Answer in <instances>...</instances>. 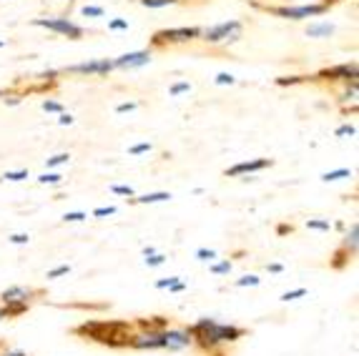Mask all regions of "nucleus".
Instances as JSON below:
<instances>
[{
  "mask_svg": "<svg viewBox=\"0 0 359 356\" xmlns=\"http://www.w3.org/2000/svg\"><path fill=\"white\" fill-rule=\"evenodd\" d=\"M186 329L191 334L194 344L201 346L204 351H216L222 344H233V341L244 338L246 334V329L233 327V324H219V321L209 319V316L198 319L196 324H191V327Z\"/></svg>",
  "mask_w": 359,
  "mask_h": 356,
  "instance_id": "nucleus-1",
  "label": "nucleus"
},
{
  "mask_svg": "<svg viewBox=\"0 0 359 356\" xmlns=\"http://www.w3.org/2000/svg\"><path fill=\"white\" fill-rule=\"evenodd\" d=\"M73 334L90 338L96 344L111 346V349H128V338L133 336V327L128 321H83L81 327L73 329Z\"/></svg>",
  "mask_w": 359,
  "mask_h": 356,
  "instance_id": "nucleus-2",
  "label": "nucleus"
},
{
  "mask_svg": "<svg viewBox=\"0 0 359 356\" xmlns=\"http://www.w3.org/2000/svg\"><path fill=\"white\" fill-rule=\"evenodd\" d=\"M269 15L284 20H306V18H322L330 13L324 3H309V6H262Z\"/></svg>",
  "mask_w": 359,
  "mask_h": 356,
  "instance_id": "nucleus-3",
  "label": "nucleus"
},
{
  "mask_svg": "<svg viewBox=\"0 0 359 356\" xmlns=\"http://www.w3.org/2000/svg\"><path fill=\"white\" fill-rule=\"evenodd\" d=\"M244 36V23L241 20H224L211 28H201V41L209 46H222V43H236Z\"/></svg>",
  "mask_w": 359,
  "mask_h": 356,
  "instance_id": "nucleus-4",
  "label": "nucleus"
},
{
  "mask_svg": "<svg viewBox=\"0 0 359 356\" xmlns=\"http://www.w3.org/2000/svg\"><path fill=\"white\" fill-rule=\"evenodd\" d=\"M201 38V28L196 25H181V28H163L156 30L151 38V48H163V46H179V43H191Z\"/></svg>",
  "mask_w": 359,
  "mask_h": 356,
  "instance_id": "nucleus-5",
  "label": "nucleus"
},
{
  "mask_svg": "<svg viewBox=\"0 0 359 356\" xmlns=\"http://www.w3.org/2000/svg\"><path fill=\"white\" fill-rule=\"evenodd\" d=\"M36 296H43L41 289H28V286H8L6 291H0V309H11V306H25L30 309V303L36 301Z\"/></svg>",
  "mask_w": 359,
  "mask_h": 356,
  "instance_id": "nucleus-6",
  "label": "nucleus"
},
{
  "mask_svg": "<svg viewBox=\"0 0 359 356\" xmlns=\"http://www.w3.org/2000/svg\"><path fill=\"white\" fill-rule=\"evenodd\" d=\"M33 25H36V28L50 30V33H58V36L68 38V41H81V38L86 36V30L68 18H36Z\"/></svg>",
  "mask_w": 359,
  "mask_h": 356,
  "instance_id": "nucleus-7",
  "label": "nucleus"
},
{
  "mask_svg": "<svg viewBox=\"0 0 359 356\" xmlns=\"http://www.w3.org/2000/svg\"><path fill=\"white\" fill-rule=\"evenodd\" d=\"M359 76L357 63H341V66H332L319 71L317 76H309V81H327V83H354Z\"/></svg>",
  "mask_w": 359,
  "mask_h": 356,
  "instance_id": "nucleus-8",
  "label": "nucleus"
},
{
  "mask_svg": "<svg viewBox=\"0 0 359 356\" xmlns=\"http://www.w3.org/2000/svg\"><path fill=\"white\" fill-rule=\"evenodd\" d=\"M116 66L111 58H96V60H86V63H76V66H68L63 73H76V76H108L114 73Z\"/></svg>",
  "mask_w": 359,
  "mask_h": 356,
  "instance_id": "nucleus-9",
  "label": "nucleus"
},
{
  "mask_svg": "<svg viewBox=\"0 0 359 356\" xmlns=\"http://www.w3.org/2000/svg\"><path fill=\"white\" fill-rule=\"evenodd\" d=\"M163 336V349L166 351H184L189 349V346L194 344L191 334H189V329H174V327H166L161 331Z\"/></svg>",
  "mask_w": 359,
  "mask_h": 356,
  "instance_id": "nucleus-10",
  "label": "nucleus"
},
{
  "mask_svg": "<svg viewBox=\"0 0 359 356\" xmlns=\"http://www.w3.org/2000/svg\"><path fill=\"white\" fill-rule=\"evenodd\" d=\"M128 349H138V351H158V349H163L161 331H133V336L128 338Z\"/></svg>",
  "mask_w": 359,
  "mask_h": 356,
  "instance_id": "nucleus-11",
  "label": "nucleus"
},
{
  "mask_svg": "<svg viewBox=\"0 0 359 356\" xmlns=\"http://www.w3.org/2000/svg\"><path fill=\"white\" fill-rule=\"evenodd\" d=\"M271 166H274V160H271V158H252V160H241V163H236V166L226 168V171H224V176H226V178L252 176V173H259V171H264V168H271Z\"/></svg>",
  "mask_w": 359,
  "mask_h": 356,
  "instance_id": "nucleus-12",
  "label": "nucleus"
},
{
  "mask_svg": "<svg viewBox=\"0 0 359 356\" xmlns=\"http://www.w3.org/2000/svg\"><path fill=\"white\" fill-rule=\"evenodd\" d=\"M151 63V48L149 50H133V53H123L114 58L116 71H133V68H144Z\"/></svg>",
  "mask_w": 359,
  "mask_h": 356,
  "instance_id": "nucleus-13",
  "label": "nucleus"
},
{
  "mask_svg": "<svg viewBox=\"0 0 359 356\" xmlns=\"http://www.w3.org/2000/svg\"><path fill=\"white\" fill-rule=\"evenodd\" d=\"M166 327H168L166 316H141V319H136L138 331H163Z\"/></svg>",
  "mask_w": 359,
  "mask_h": 356,
  "instance_id": "nucleus-14",
  "label": "nucleus"
},
{
  "mask_svg": "<svg viewBox=\"0 0 359 356\" xmlns=\"http://www.w3.org/2000/svg\"><path fill=\"white\" fill-rule=\"evenodd\" d=\"M357 246H359V224L354 221L349 226V231L344 233V238H341V249H347L352 256H357Z\"/></svg>",
  "mask_w": 359,
  "mask_h": 356,
  "instance_id": "nucleus-15",
  "label": "nucleus"
},
{
  "mask_svg": "<svg viewBox=\"0 0 359 356\" xmlns=\"http://www.w3.org/2000/svg\"><path fill=\"white\" fill-rule=\"evenodd\" d=\"M171 193L168 191H156V193H144V196H133L131 203H141V206H149V203H163V201H171Z\"/></svg>",
  "mask_w": 359,
  "mask_h": 356,
  "instance_id": "nucleus-16",
  "label": "nucleus"
},
{
  "mask_svg": "<svg viewBox=\"0 0 359 356\" xmlns=\"http://www.w3.org/2000/svg\"><path fill=\"white\" fill-rule=\"evenodd\" d=\"M334 30H337L334 23H327V20H324V23H311L309 28H306V36L309 38H330Z\"/></svg>",
  "mask_w": 359,
  "mask_h": 356,
  "instance_id": "nucleus-17",
  "label": "nucleus"
},
{
  "mask_svg": "<svg viewBox=\"0 0 359 356\" xmlns=\"http://www.w3.org/2000/svg\"><path fill=\"white\" fill-rule=\"evenodd\" d=\"M352 259H354V256L349 254L347 249H341V246H339V249H337L334 254H332L330 266L334 268V271H341V268H347V266H349V261H352Z\"/></svg>",
  "mask_w": 359,
  "mask_h": 356,
  "instance_id": "nucleus-18",
  "label": "nucleus"
},
{
  "mask_svg": "<svg viewBox=\"0 0 359 356\" xmlns=\"http://www.w3.org/2000/svg\"><path fill=\"white\" fill-rule=\"evenodd\" d=\"M341 178H352V171H349V168H337V171L322 173V181H324V184H332V181H341Z\"/></svg>",
  "mask_w": 359,
  "mask_h": 356,
  "instance_id": "nucleus-19",
  "label": "nucleus"
},
{
  "mask_svg": "<svg viewBox=\"0 0 359 356\" xmlns=\"http://www.w3.org/2000/svg\"><path fill=\"white\" fill-rule=\"evenodd\" d=\"M306 228H309V231H324V233H330L332 231V224L327 219H309V221H306Z\"/></svg>",
  "mask_w": 359,
  "mask_h": 356,
  "instance_id": "nucleus-20",
  "label": "nucleus"
},
{
  "mask_svg": "<svg viewBox=\"0 0 359 356\" xmlns=\"http://www.w3.org/2000/svg\"><path fill=\"white\" fill-rule=\"evenodd\" d=\"M60 181H63V176H60V173H53V171L41 173V176H38V184L41 186H58Z\"/></svg>",
  "mask_w": 359,
  "mask_h": 356,
  "instance_id": "nucleus-21",
  "label": "nucleus"
},
{
  "mask_svg": "<svg viewBox=\"0 0 359 356\" xmlns=\"http://www.w3.org/2000/svg\"><path fill=\"white\" fill-rule=\"evenodd\" d=\"M68 160H71V153H55V156H50V158L46 160V166H48V171H50V168L66 166Z\"/></svg>",
  "mask_w": 359,
  "mask_h": 356,
  "instance_id": "nucleus-22",
  "label": "nucleus"
},
{
  "mask_svg": "<svg viewBox=\"0 0 359 356\" xmlns=\"http://www.w3.org/2000/svg\"><path fill=\"white\" fill-rule=\"evenodd\" d=\"M231 266L233 263L229 261V259H224V261H219V263H211V273H216V276H229V271H231Z\"/></svg>",
  "mask_w": 359,
  "mask_h": 356,
  "instance_id": "nucleus-23",
  "label": "nucleus"
},
{
  "mask_svg": "<svg viewBox=\"0 0 359 356\" xmlns=\"http://www.w3.org/2000/svg\"><path fill=\"white\" fill-rule=\"evenodd\" d=\"M144 8H151V11H156V8H168V6H176L179 0H138Z\"/></svg>",
  "mask_w": 359,
  "mask_h": 356,
  "instance_id": "nucleus-24",
  "label": "nucleus"
},
{
  "mask_svg": "<svg viewBox=\"0 0 359 356\" xmlns=\"http://www.w3.org/2000/svg\"><path fill=\"white\" fill-rule=\"evenodd\" d=\"M259 284H262V279H259V276H254V273H249V276H241V279L233 281V286H236V289H244V286H259Z\"/></svg>",
  "mask_w": 359,
  "mask_h": 356,
  "instance_id": "nucleus-25",
  "label": "nucleus"
},
{
  "mask_svg": "<svg viewBox=\"0 0 359 356\" xmlns=\"http://www.w3.org/2000/svg\"><path fill=\"white\" fill-rule=\"evenodd\" d=\"M81 13H83L86 18H103V15H106V11H103L101 6H83Z\"/></svg>",
  "mask_w": 359,
  "mask_h": 356,
  "instance_id": "nucleus-26",
  "label": "nucleus"
},
{
  "mask_svg": "<svg viewBox=\"0 0 359 356\" xmlns=\"http://www.w3.org/2000/svg\"><path fill=\"white\" fill-rule=\"evenodd\" d=\"M334 136L337 138H354L357 136V125H352V123H344V125H339V128H337L334 131Z\"/></svg>",
  "mask_w": 359,
  "mask_h": 356,
  "instance_id": "nucleus-27",
  "label": "nucleus"
},
{
  "mask_svg": "<svg viewBox=\"0 0 359 356\" xmlns=\"http://www.w3.org/2000/svg\"><path fill=\"white\" fill-rule=\"evenodd\" d=\"M25 178H28V171H25V168L3 173V181H11V184H18V181H25Z\"/></svg>",
  "mask_w": 359,
  "mask_h": 356,
  "instance_id": "nucleus-28",
  "label": "nucleus"
},
{
  "mask_svg": "<svg viewBox=\"0 0 359 356\" xmlns=\"http://www.w3.org/2000/svg\"><path fill=\"white\" fill-rule=\"evenodd\" d=\"M196 259H198V261L214 263L216 259H219V254H216L214 249H198V251H196Z\"/></svg>",
  "mask_w": 359,
  "mask_h": 356,
  "instance_id": "nucleus-29",
  "label": "nucleus"
},
{
  "mask_svg": "<svg viewBox=\"0 0 359 356\" xmlns=\"http://www.w3.org/2000/svg\"><path fill=\"white\" fill-rule=\"evenodd\" d=\"M88 219V214L86 211H68V214H63V221L66 224H81V221Z\"/></svg>",
  "mask_w": 359,
  "mask_h": 356,
  "instance_id": "nucleus-30",
  "label": "nucleus"
},
{
  "mask_svg": "<svg viewBox=\"0 0 359 356\" xmlns=\"http://www.w3.org/2000/svg\"><path fill=\"white\" fill-rule=\"evenodd\" d=\"M144 261H146V266L156 268V266H163V263H166V256H163V254H158V251H156V254L146 256Z\"/></svg>",
  "mask_w": 359,
  "mask_h": 356,
  "instance_id": "nucleus-31",
  "label": "nucleus"
},
{
  "mask_svg": "<svg viewBox=\"0 0 359 356\" xmlns=\"http://www.w3.org/2000/svg\"><path fill=\"white\" fill-rule=\"evenodd\" d=\"M306 296V289H292V291H284L282 294V301L289 303V301H297V299Z\"/></svg>",
  "mask_w": 359,
  "mask_h": 356,
  "instance_id": "nucleus-32",
  "label": "nucleus"
},
{
  "mask_svg": "<svg viewBox=\"0 0 359 356\" xmlns=\"http://www.w3.org/2000/svg\"><path fill=\"white\" fill-rule=\"evenodd\" d=\"M309 76H292V78H276V83L279 85H297V83H306Z\"/></svg>",
  "mask_w": 359,
  "mask_h": 356,
  "instance_id": "nucleus-33",
  "label": "nucleus"
},
{
  "mask_svg": "<svg viewBox=\"0 0 359 356\" xmlns=\"http://www.w3.org/2000/svg\"><path fill=\"white\" fill-rule=\"evenodd\" d=\"M189 90H191V83H189V81H181V83H174L171 85V88H168V93L174 95H181V93H189Z\"/></svg>",
  "mask_w": 359,
  "mask_h": 356,
  "instance_id": "nucleus-34",
  "label": "nucleus"
},
{
  "mask_svg": "<svg viewBox=\"0 0 359 356\" xmlns=\"http://www.w3.org/2000/svg\"><path fill=\"white\" fill-rule=\"evenodd\" d=\"M111 193H116V196H128V198L136 196V191H133L131 186H111Z\"/></svg>",
  "mask_w": 359,
  "mask_h": 356,
  "instance_id": "nucleus-35",
  "label": "nucleus"
},
{
  "mask_svg": "<svg viewBox=\"0 0 359 356\" xmlns=\"http://www.w3.org/2000/svg\"><path fill=\"white\" fill-rule=\"evenodd\" d=\"M151 151H154V146H151V143H136V146H131V149H128V153L141 156V153H151Z\"/></svg>",
  "mask_w": 359,
  "mask_h": 356,
  "instance_id": "nucleus-36",
  "label": "nucleus"
},
{
  "mask_svg": "<svg viewBox=\"0 0 359 356\" xmlns=\"http://www.w3.org/2000/svg\"><path fill=\"white\" fill-rule=\"evenodd\" d=\"M108 30H114V33H118V30H128V20H126V18H114V20H108Z\"/></svg>",
  "mask_w": 359,
  "mask_h": 356,
  "instance_id": "nucleus-37",
  "label": "nucleus"
},
{
  "mask_svg": "<svg viewBox=\"0 0 359 356\" xmlns=\"http://www.w3.org/2000/svg\"><path fill=\"white\" fill-rule=\"evenodd\" d=\"M214 83L216 85H233L236 83V78H233L231 73H219V76L214 78Z\"/></svg>",
  "mask_w": 359,
  "mask_h": 356,
  "instance_id": "nucleus-38",
  "label": "nucleus"
},
{
  "mask_svg": "<svg viewBox=\"0 0 359 356\" xmlns=\"http://www.w3.org/2000/svg\"><path fill=\"white\" fill-rule=\"evenodd\" d=\"M8 241H11L13 246H25L30 241V236H28V233H11V236H8Z\"/></svg>",
  "mask_w": 359,
  "mask_h": 356,
  "instance_id": "nucleus-39",
  "label": "nucleus"
},
{
  "mask_svg": "<svg viewBox=\"0 0 359 356\" xmlns=\"http://www.w3.org/2000/svg\"><path fill=\"white\" fill-rule=\"evenodd\" d=\"M66 273H71V266L68 263H63V266H55L48 271V279H60V276H66Z\"/></svg>",
  "mask_w": 359,
  "mask_h": 356,
  "instance_id": "nucleus-40",
  "label": "nucleus"
},
{
  "mask_svg": "<svg viewBox=\"0 0 359 356\" xmlns=\"http://www.w3.org/2000/svg\"><path fill=\"white\" fill-rule=\"evenodd\" d=\"M339 101H344V103H347V101H357V81H354L352 85H347V90L341 93Z\"/></svg>",
  "mask_w": 359,
  "mask_h": 356,
  "instance_id": "nucleus-41",
  "label": "nucleus"
},
{
  "mask_svg": "<svg viewBox=\"0 0 359 356\" xmlns=\"http://www.w3.org/2000/svg\"><path fill=\"white\" fill-rule=\"evenodd\" d=\"M116 214V206H101L93 211V219H106V216H114Z\"/></svg>",
  "mask_w": 359,
  "mask_h": 356,
  "instance_id": "nucleus-42",
  "label": "nucleus"
},
{
  "mask_svg": "<svg viewBox=\"0 0 359 356\" xmlns=\"http://www.w3.org/2000/svg\"><path fill=\"white\" fill-rule=\"evenodd\" d=\"M176 281H181V276H168V279H158L154 286H156V289H171V286H174Z\"/></svg>",
  "mask_w": 359,
  "mask_h": 356,
  "instance_id": "nucleus-43",
  "label": "nucleus"
},
{
  "mask_svg": "<svg viewBox=\"0 0 359 356\" xmlns=\"http://www.w3.org/2000/svg\"><path fill=\"white\" fill-rule=\"evenodd\" d=\"M43 111L46 113H63V106L58 101H43Z\"/></svg>",
  "mask_w": 359,
  "mask_h": 356,
  "instance_id": "nucleus-44",
  "label": "nucleus"
},
{
  "mask_svg": "<svg viewBox=\"0 0 359 356\" xmlns=\"http://www.w3.org/2000/svg\"><path fill=\"white\" fill-rule=\"evenodd\" d=\"M136 108H138V103H136V101L118 103V106H116V113H131V111H136Z\"/></svg>",
  "mask_w": 359,
  "mask_h": 356,
  "instance_id": "nucleus-45",
  "label": "nucleus"
},
{
  "mask_svg": "<svg viewBox=\"0 0 359 356\" xmlns=\"http://www.w3.org/2000/svg\"><path fill=\"white\" fill-rule=\"evenodd\" d=\"M73 123H76V118H73L71 113H66V111L58 113V125H73Z\"/></svg>",
  "mask_w": 359,
  "mask_h": 356,
  "instance_id": "nucleus-46",
  "label": "nucleus"
},
{
  "mask_svg": "<svg viewBox=\"0 0 359 356\" xmlns=\"http://www.w3.org/2000/svg\"><path fill=\"white\" fill-rule=\"evenodd\" d=\"M266 271H269V273H282L284 271V263H279V261L266 263Z\"/></svg>",
  "mask_w": 359,
  "mask_h": 356,
  "instance_id": "nucleus-47",
  "label": "nucleus"
},
{
  "mask_svg": "<svg viewBox=\"0 0 359 356\" xmlns=\"http://www.w3.org/2000/svg\"><path fill=\"white\" fill-rule=\"evenodd\" d=\"M168 291H171V294H181V291H186V284H184V281H176V284L171 286Z\"/></svg>",
  "mask_w": 359,
  "mask_h": 356,
  "instance_id": "nucleus-48",
  "label": "nucleus"
},
{
  "mask_svg": "<svg viewBox=\"0 0 359 356\" xmlns=\"http://www.w3.org/2000/svg\"><path fill=\"white\" fill-rule=\"evenodd\" d=\"M0 356H28L25 351H18V349H6Z\"/></svg>",
  "mask_w": 359,
  "mask_h": 356,
  "instance_id": "nucleus-49",
  "label": "nucleus"
},
{
  "mask_svg": "<svg viewBox=\"0 0 359 356\" xmlns=\"http://www.w3.org/2000/svg\"><path fill=\"white\" fill-rule=\"evenodd\" d=\"M276 231H279V233H292V226H279Z\"/></svg>",
  "mask_w": 359,
  "mask_h": 356,
  "instance_id": "nucleus-50",
  "label": "nucleus"
},
{
  "mask_svg": "<svg viewBox=\"0 0 359 356\" xmlns=\"http://www.w3.org/2000/svg\"><path fill=\"white\" fill-rule=\"evenodd\" d=\"M151 254H156V249H154V246H146V249H144V256H151Z\"/></svg>",
  "mask_w": 359,
  "mask_h": 356,
  "instance_id": "nucleus-51",
  "label": "nucleus"
},
{
  "mask_svg": "<svg viewBox=\"0 0 359 356\" xmlns=\"http://www.w3.org/2000/svg\"><path fill=\"white\" fill-rule=\"evenodd\" d=\"M322 3H324V6H327V8H332V6H334V3H339V0H322Z\"/></svg>",
  "mask_w": 359,
  "mask_h": 356,
  "instance_id": "nucleus-52",
  "label": "nucleus"
},
{
  "mask_svg": "<svg viewBox=\"0 0 359 356\" xmlns=\"http://www.w3.org/2000/svg\"><path fill=\"white\" fill-rule=\"evenodd\" d=\"M0 48H6V41H0Z\"/></svg>",
  "mask_w": 359,
  "mask_h": 356,
  "instance_id": "nucleus-53",
  "label": "nucleus"
},
{
  "mask_svg": "<svg viewBox=\"0 0 359 356\" xmlns=\"http://www.w3.org/2000/svg\"><path fill=\"white\" fill-rule=\"evenodd\" d=\"M214 356H224V354H222V351H216V354H214Z\"/></svg>",
  "mask_w": 359,
  "mask_h": 356,
  "instance_id": "nucleus-54",
  "label": "nucleus"
},
{
  "mask_svg": "<svg viewBox=\"0 0 359 356\" xmlns=\"http://www.w3.org/2000/svg\"><path fill=\"white\" fill-rule=\"evenodd\" d=\"M0 98H3V90H0Z\"/></svg>",
  "mask_w": 359,
  "mask_h": 356,
  "instance_id": "nucleus-55",
  "label": "nucleus"
},
{
  "mask_svg": "<svg viewBox=\"0 0 359 356\" xmlns=\"http://www.w3.org/2000/svg\"><path fill=\"white\" fill-rule=\"evenodd\" d=\"M0 319H3V314H0Z\"/></svg>",
  "mask_w": 359,
  "mask_h": 356,
  "instance_id": "nucleus-56",
  "label": "nucleus"
}]
</instances>
